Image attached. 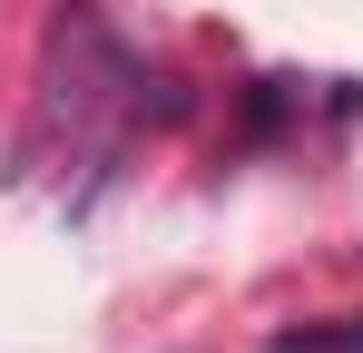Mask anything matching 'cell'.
I'll return each mask as SVG.
<instances>
[{"label":"cell","instance_id":"obj_2","mask_svg":"<svg viewBox=\"0 0 363 353\" xmlns=\"http://www.w3.org/2000/svg\"><path fill=\"white\" fill-rule=\"evenodd\" d=\"M314 353H363V314H344L334 334H314Z\"/></svg>","mask_w":363,"mask_h":353},{"label":"cell","instance_id":"obj_1","mask_svg":"<svg viewBox=\"0 0 363 353\" xmlns=\"http://www.w3.org/2000/svg\"><path fill=\"white\" fill-rule=\"evenodd\" d=\"M138 99V59L108 40V20L89 0H69V20L50 30L40 59V99H30V138H20V176L69 138V157H108V118H128Z\"/></svg>","mask_w":363,"mask_h":353}]
</instances>
